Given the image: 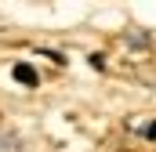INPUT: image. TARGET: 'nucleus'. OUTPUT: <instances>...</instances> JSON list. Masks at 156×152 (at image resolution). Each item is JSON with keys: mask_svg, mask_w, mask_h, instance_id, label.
I'll return each mask as SVG.
<instances>
[{"mask_svg": "<svg viewBox=\"0 0 156 152\" xmlns=\"http://www.w3.org/2000/svg\"><path fill=\"white\" fill-rule=\"evenodd\" d=\"M142 134H145L149 141H156V119H153V123H149V127H145V130H142Z\"/></svg>", "mask_w": 156, "mask_h": 152, "instance_id": "nucleus-2", "label": "nucleus"}, {"mask_svg": "<svg viewBox=\"0 0 156 152\" xmlns=\"http://www.w3.org/2000/svg\"><path fill=\"white\" fill-rule=\"evenodd\" d=\"M11 76H15L18 83H26V87H33V83H37V69H33V65H26V62H18V65L11 69Z\"/></svg>", "mask_w": 156, "mask_h": 152, "instance_id": "nucleus-1", "label": "nucleus"}]
</instances>
